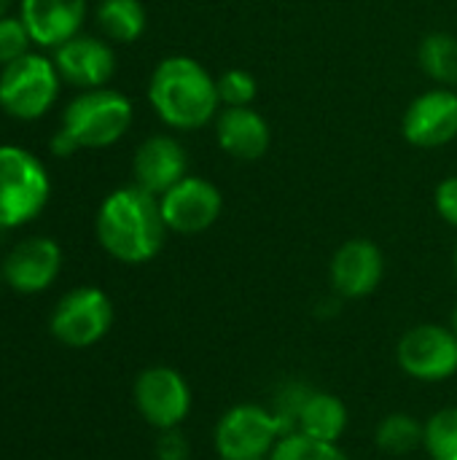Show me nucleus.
I'll return each mask as SVG.
<instances>
[{"label":"nucleus","mask_w":457,"mask_h":460,"mask_svg":"<svg viewBox=\"0 0 457 460\" xmlns=\"http://www.w3.org/2000/svg\"><path fill=\"white\" fill-rule=\"evenodd\" d=\"M94 229L105 253L121 264H145L156 259L170 232L162 218L159 197L135 183L121 186L102 199Z\"/></svg>","instance_id":"nucleus-1"},{"label":"nucleus","mask_w":457,"mask_h":460,"mask_svg":"<svg viewBox=\"0 0 457 460\" xmlns=\"http://www.w3.org/2000/svg\"><path fill=\"white\" fill-rule=\"evenodd\" d=\"M148 102L170 129L194 132L213 124L221 111L218 81L199 59L172 54L154 67Z\"/></svg>","instance_id":"nucleus-2"},{"label":"nucleus","mask_w":457,"mask_h":460,"mask_svg":"<svg viewBox=\"0 0 457 460\" xmlns=\"http://www.w3.org/2000/svg\"><path fill=\"white\" fill-rule=\"evenodd\" d=\"M51 194L43 162L22 146H0V229L35 221Z\"/></svg>","instance_id":"nucleus-3"},{"label":"nucleus","mask_w":457,"mask_h":460,"mask_svg":"<svg viewBox=\"0 0 457 460\" xmlns=\"http://www.w3.org/2000/svg\"><path fill=\"white\" fill-rule=\"evenodd\" d=\"M135 119V108L127 94L100 86L83 89L73 97L62 113V129L78 143V148H108L119 143Z\"/></svg>","instance_id":"nucleus-4"},{"label":"nucleus","mask_w":457,"mask_h":460,"mask_svg":"<svg viewBox=\"0 0 457 460\" xmlns=\"http://www.w3.org/2000/svg\"><path fill=\"white\" fill-rule=\"evenodd\" d=\"M59 84L54 59L30 51L0 70V108L19 121L43 119L59 97Z\"/></svg>","instance_id":"nucleus-5"},{"label":"nucleus","mask_w":457,"mask_h":460,"mask_svg":"<svg viewBox=\"0 0 457 460\" xmlns=\"http://www.w3.org/2000/svg\"><path fill=\"white\" fill-rule=\"evenodd\" d=\"M286 434L288 429L275 410L261 404H237L215 423L213 445L221 460L269 458Z\"/></svg>","instance_id":"nucleus-6"},{"label":"nucleus","mask_w":457,"mask_h":460,"mask_svg":"<svg viewBox=\"0 0 457 460\" xmlns=\"http://www.w3.org/2000/svg\"><path fill=\"white\" fill-rule=\"evenodd\" d=\"M113 326V302L105 291L94 286H81L67 291L51 318V334L67 348H92L97 345Z\"/></svg>","instance_id":"nucleus-7"},{"label":"nucleus","mask_w":457,"mask_h":460,"mask_svg":"<svg viewBox=\"0 0 457 460\" xmlns=\"http://www.w3.org/2000/svg\"><path fill=\"white\" fill-rule=\"evenodd\" d=\"M396 358L412 380L444 383L457 375V334L450 326L420 323L399 340Z\"/></svg>","instance_id":"nucleus-8"},{"label":"nucleus","mask_w":457,"mask_h":460,"mask_svg":"<svg viewBox=\"0 0 457 460\" xmlns=\"http://www.w3.org/2000/svg\"><path fill=\"white\" fill-rule=\"evenodd\" d=\"M132 399L143 420L159 431L178 429L191 412V388L172 367H148L137 375Z\"/></svg>","instance_id":"nucleus-9"},{"label":"nucleus","mask_w":457,"mask_h":460,"mask_svg":"<svg viewBox=\"0 0 457 460\" xmlns=\"http://www.w3.org/2000/svg\"><path fill=\"white\" fill-rule=\"evenodd\" d=\"M162 218L175 234H199L207 232L224 210L221 189L199 175H186L172 189L159 197Z\"/></svg>","instance_id":"nucleus-10"},{"label":"nucleus","mask_w":457,"mask_h":460,"mask_svg":"<svg viewBox=\"0 0 457 460\" xmlns=\"http://www.w3.org/2000/svg\"><path fill=\"white\" fill-rule=\"evenodd\" d=\"M401 135L415 148H442L457 137V89L434 86L417 94L401 119Z\"/></svg>","instance_id":"nucleus-11"},{"label":"nucleus","mask_w":457,"mask_h":460,"mask_svg":"<svg viewBox=\"0 0 457 460\" xmlns=\"http://www.w3.org/2000/svg\"><path fill=\"white\" fill-rule=\"evenodd\" d=\"M382 275H385V256L366 237H353L342 243L329 267L331 288L342 299H364L374 294L377 286L382 283Z\"/></svg>","instance_id":"nucleus-12"},{"label":"nucleus","mask_w":457,"mask_h":460,"mask_svg":"<svg viewBox=\"0 0 457 460\" xmlns=\"http://www.w3.org/2000/svg\"><path fill=\"white\" fill-rule=\"evenodd\" d=\"M54 65L65 84L83 89L105 86L116 73V51L94 35H75L54 49Z\"/></svg>","instance_id":"nucleus-13"},{"label":"nucleus","mask_w":457,"mask_h":460,"mask_svg":"<svg viewBox=\"0 0 457 460\" xmlns=\"http://www.w3.org/2000/svg\"><path fill=\"white\" fill-rule=\"evenodd\" d=\"M62 270V248L51 237H27L3 261V280L19 294L46 291Z\"/></svg>","instance_id":"nucleus-14"},{"label":"nucleus","mask_w":457,"mask_h":460,"mask_svg":"<svg viewBox=\"0 0 457 460\" xmlns=\"http://www.w3.org/2000/svg\"><path fill=\"white\" fill-rule=\"evenodd\" d=\"M132 175L135 186L145 189L154 197H162L167 189L189 175V154L172 135H151L135 151Z\"/></svg>","instance_id":"nucleus-15"},{"label":"nucleus","mask_w":457,"mask_h":460,"mask_svg":"<svg viewBox=\"0 0 457 460\" xmlns=\"http://www.w3.org/2000/svg\"><path fill=\"white\" fill-rule=\"evenodd\" d=\"M19 16L35 46L57 49L81 32L86 0H19Z\"/></svg>","instance_id":"nucleus-16"},{"label":"nucleus","mask_w":457,"mask_h":460,"mask_svg":"<svg viewBox=\"0 0 457 460\" xmlns=\"http://www.w3.org/2000/svg\"><path fill=\"white\" fill-rule=\"evenodd\" d=\"M213 127H215L218 148L237 162H256L269 151L272 143L269 121L253 105L221 108Z\"/></svg>","instance_id":"nucleus-17"},{"label":"nucleus","mask_w":457,"mask_h":460,"mask_svg":"<svg viewBox=\"0 0 457 460\" xmlns=\"http://www.w3.org/2000/svg\"><path fill=\"white\" fill-rule=\"evenodd\" d=\"M347 423H350V415L339 396L326 394V391H310V396L304 399L299 410L296 431L318 442L339 445V439L347 431Z\"/></svg>","instance_id":"nucleus-18"},{"label":"nucleus","mask_w":457,"mask_h":460,"mask_svg":"<svg viewBox=\"0 0 457 460\" xmlns=\"http://www.w3.org/2000/svg\"><path fill=\"white\" fill-rule=\"evenodd\" d=\"M94 19L113 43H135L145 32V8L140 0H100Z\"/></svg>","instance_id":"nucleus-19"},{"label":"nucleus","mask_w":457,"mask_h":460,"mask_svg":"<svg viewBox=\"0 0 457 460\" xmlns=\"http://www.w3.org/2000/svg\"><path fill=\"white\" fill-rule=\"evenodd\" d=\"M420 70L439 86H457V38L450 32H431L417 49Z\"/></svg>","instance_id":"nucleus-20"},{"label":"nucleus","mask_w":457,"mask_h":460,"mask_svg":"<svg viewBox=\"0 0 457 460\" xmlns=\"http://www.w3.org/2000/svg\"><path fill=\"white\" fill-rule=\"evenodd\" d=\"M374 442L388 456H407V453L423 447V423H417L407 412L385 415L374 431Z\"/></svg>","instance_id":"nucleus-21"},{"label":"nucleus","mask_w":457,"mask_h":460,"mask_svg":"<svg viewBox=\"0 0 457 460\" xmlns=\"http://www.w3.org/2000/svg\"><path fill=\"white\" fill-rule=\"evenodd\" d=\"M423 450L431 460H457V407L439 410L423 423Z\"/></svg>","instance_id":"nucleus-22"},{"label":"nucleus","mask_w":457,"mask_h":460,"mask_svg":"<svg viewBox=\"0 0 457 460\" xmlns=\"http://www.w3.org/2000/svg\"><path fill=\"white\" fill-rule=\"evenodd\" d=\"M269 460H350L347 453L339 447V445H331V442H318V439H310L299 431H291L286 434Z\"/></svg>","instance_id":"nucleus-23"},{"label":"nucleus","mask_w":457,"mask_h":460,"mask_svg":"<svg viewBox=\"0 0 457 460\" xmlns=\"http://www.w3.org/2000/svg\"><path fill=\"white\" fill-rule=\"evenodd\" d=\"M215 81H218L221 108H245L253 105L259 97V81L253 78V73L242 67H229Z\"/></svg>","instance_id":"nucleus-24"},{"label":"nucleus","mask_w":457,"mask_h":460,"mask_svg":"<svg viewBox=\"0 0 457 460\" xmlns=\"http://www.w3.org/2000/svg\"><path fill=\"white\" fill-rule=\"evenodd\" d=\"M30 46H32V38L22 16H8V13L0 16V67L30 54Z\"/></svg>","instance_id":"nucleus-25"},{"label":"nucleus","mask_w":457,"mask_h":460,"mask_svg":"<svg viewBox=\"0 0 457 460\" xmlns=\"http://www.w3.org/2000/svg\"><path fill=\"white\" fill-rule=\"evenodd\" d=\"M434 205H436V213L442 216V221L450 224L453 229H457V175L444 178L436 186Z\"/></svg>","instance_id":"nucleus-26"},{"label":"nucleus","mask_w":457,"mask_h":460,"mask_svg":"<svg viewBox=\"0 0 457 460\" xmlns=\"http://www.w3.org/2000/svg\"><path fill=\"white\" fill-rule=\"evenodd\" d=\"M156 458L159 460H189V445L186 437L178 429L162 431L159 445H156Z\"/></svg>","instance_id":"nucleus-27"},{"label":"nucleus","mask_w":457,"mask_h":460,"mask_svg":"<svg viewBox=\"0 0 457 460\" xmlns=\"http://www.w3.org/2000/svg\"><path fill=\"white\" fill-rule=\"evenodd\" d=\"M51 151H54L57 156H73V154L78 151V143L59 127V132L51 137Z\"/></svg>","instance_id":"nucleus-28"},{"label":"nucleus","mask_w":457,"mask_h":460,"mask_svg":"<svg viewBox=\"0 0 457 460\" xmlns=\"http://www.w3.org/2000/svg\"><path fill=\"white\" fill-rule=\"evenodd\" d=\"M450 329L457 334V305H455V310H453V318H450Z\"/></svg>","instance_id":"nucleus-29"},{"label":"nucleus","mask_w":457,"mask_h":460,"mask_svg":"<svg viewBox=\"0 0 457 460\" xmlns=\"http://www.w3.org/2000/svg\"><path fill=\"white\" fill-rule=\"evenodd\" d=\"M8 5H11V0H0V16H5Z\"/></svg>","instance_id":"nucleus-30"},{"label":"nucleus","mask_w":457,"mask_h":460,"mask_svg":"<svg viewBox=\"0 0 457 460\" xmlns=\"http://www.w3.org/2000/svg\"><path fill=\"white\" fill-rule=\"evenodd\" d=\"M453 261H455V275H457V245H455V259H453Z\"/></svg>","instance_id":"nucleus-31"},{"label":"nucleus","mask_w":457,"mask_h":460,"mask_svg":"<svg viewBox=\"0 0 457 460\" xmlns=\"http://www.w3.org/2000/svg\"><path fill=\"white\" fill-rule=\"evenodd\" d=\"M256 460H269V458H256Z\"/></svg>","instance_id":"nucleus-32"}]
</instances>
